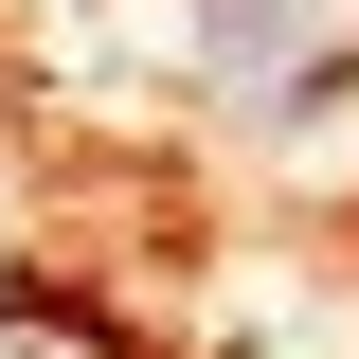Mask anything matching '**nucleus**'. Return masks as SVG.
<instances>
[{
	"label": "nucleus",
	"mask_w": 359,
	"mask_h": 359,
	"mask_svg": "<svg viewBox=\"0 0 359 359\" xmlns=\"http://www.w3.org/2000/svg\"><path fill=\"white\" fill-rule=\"evenodd\" d=\"M198 72H216V108H269V126H287L359 54H341V0H198Z\"/></svg>",
	"instance_id": "1"
}]
</instances>
